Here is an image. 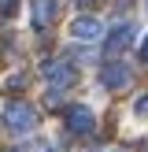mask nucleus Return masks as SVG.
<instances>
[{
	"label": "nucleus",
	"instance_id": "f257e3e1",
	"mask_svg": "<svg viewBox=\"0 0 148 152\" xmlns=\"http://www.w3.org/2000/svg\"><path fill=\"white\" fill-rule=\"evenodd\" d=\"M4 130H11V134H33L37 130V111L30 108L26 100H7V108H4Z\"/></svg>",
	"mask_w": 148,
	"mask_h": 152
},
{
	"label": "nucleus",
	"instance_id": "f03ea898",
	"mask_svg": "<svg viewBox=\"0 0 148 152\" xmlns=\"http://www.w3.org/2000/svg\"><path fill=\"white\" fill-rule=\"evenodd\" d=\"M41 74L48 78L52 89H67V86H74V78H78V71H74L70 59H48V63L41 67Z\"/></svg>",
	"mask_w": 148,
	"mask_h": 152
},
{
	"label": "nucleus",
	"instance_id": "7ed1b4c3",
	"mask_svg": "<svg viewBox=\"0 0 148 152\" xmlns=\"http://www.w3.org/2000/svg\"><path fill=\"white\" fill-rule=\"evenodd\" d=\"M93 126H96V115L85 108V104L67 108V130L70 134H93Z\"/></svg>",
	"mask_w": 148,
	"mask_h": 152
},
{
	"label": "nucleus",
	"instance_id": "20e7f679",
	"mask_svg": "<svg viewBox=\"0 0 148 152\" xmlns=\"http://www.w3.org/2000/svg\"><path fill=\"white\" fill-rule=\"evenodd\" d=\"M100 82H104V89H126L133 82V71L126 63H107L100 71Z\"/></svg>",
	"mask_w": 148,
	"mask_h": 152
},
{
	"label": "nucleus",
	"instance_id": "39448f33",
	"mask_svg": "<svg viewBox=\"0 0 148 152\" xmlns=\"http://www.w3.org/2000/svg\"><path fill=\"white\" fill-rule=\"evenodd\" d=\"M133 37H137V26H133V22H118V26H115V30L107 34V41H104V48H107L111 56H115V52L130 48V41H133Z\"/></svg>",
	"mask_w": 148,
	"mask_h": 152
},
{
	"label": "nucleus",
	"instance_id": "423d86ee",
	"mask_svg": "<svg viewBox=\"0 0 148 152\" xmlns=\"http://www.w3.org/2000/svg\"><path fill=\"white\" fill-rule=\"evenodd\" d=\"M104 34L100 19H93V15H78V19L70 22V37L74 41H96V37Z\"/></svg>",
	"mask_w": 148,
	"mask_h": 152
},
{
	"label": "nucleus",
	"instance_id": "0eeeda50",
	"mask_svg": "<svg viewBox=\"0 0 148 152\" xmlns=\"http://www.w3.org/2000/svg\"><path fill=\"white\" fill-rule=\"evenodd\" d=\"M30 7H33V26H37V30L52 26L56 15H59V0H33Z\"/></svg>",
	"mask_w": 148,
	"mask_h": 152
},
{
	"label": "nucleus",
	"instance_id": "6e6552de",
	"mask_svg": "<svg viewBox=\"0 0 148 152\" xmlns=\"http://www.w3.org/2000/svg\"><path fill=\"white\" fill-rule=\"evenodd\" d=\"M133 111H137V119H148V96H141V100L133 104Z\"/></svg>",
	"mask_w": 148,
	"mask_h": 152
},
{
	"label": "nucleus",
	"instance_id": "1a4fd4ad",
	"mask_svg": "<svg viewBox=\"0 0 148 152\" xmlns=\"http://www.w3.org/2000/svg\"><path fill=\"white\" fill-rule=\"evenodd\" d=\"M141 59H144V63H148V37H144V41H141Z\"/></svg>",
	"mask_w": 148,
	"mask_h": 152
},
{
	"label": "nucleus",
	"instance_id": "9d476101",
	"mask_svg": "<svg viewBox=\"0 0 148 152\" xmlns=\"http://www.w3.org/2000/svg\"><path fill=\"white\" fill-rule=\"evenodd\" d=\"M74 4H81V7H89V4H93V0H74Z\"/></svg>",
	"mask_w": 148,
	"mask_h": 152
},
{
	"label": "nucleus",
	"instance_id": "9b49d317",
	"mask_svg": "<svg viewBox=\"0 0 148 152\" xmlns=\"http://www.w3.org/2000/svg\"><path fill=\"white\" fill-rule=\"evenodd\" d=\"M0 4H4V0H0Z\"/></svg>",
	"mask_w": 148,
	"mask_h": 152
},
{
	"label": "nucleus",
	"instance_id": "f8f14e48",
	"mask_svg": "<svg viewBox=\"0 0 148 152\" xmlns=\"http://www.w3.org/2000/svg\"><path fill=\"white\" fill-rule=\"evenodd\" d=\"M118 152H122V148H118Z\"/></svg>",
	"mask_w": 148,
	"mask_h": 152
}]
</instances>
